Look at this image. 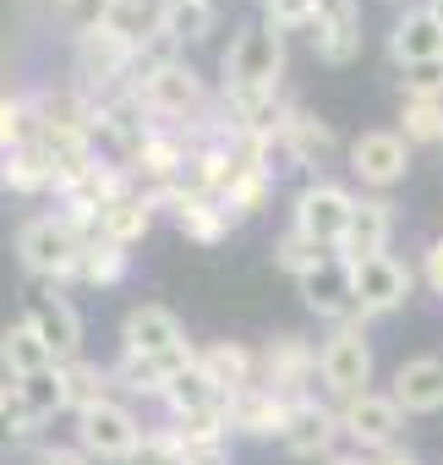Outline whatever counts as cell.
I'll list each match as a JSON object with an SVG mask.
<instances>
[{
    "instance_id": "cell-3",
    "label": "cell",
    "mask_w": 443,
    "mask_h": 465,
    "mask_svg": "<svg viewBox=\"0 0 443 465\" xmlns=\"http://www.w3.org/2000/svg\"><path fill=\"white\" fill-rule=\"evenodd\" d=\"M318 378H323V389H329L340 405L356 400V394H367V383H372L367 318H350V323H340V329L323 340V351H318Z\"/></svg>"
},
{
    "instance_id": "cell-15",
    "label": "cell",
    "mask_w": 443,
    "mask_h": 465,
    "mask_svg": "<svg viewBox=\"0 0 443 465\" xmlns=\"http://www.w3.org/2000/svg\"><path fill=\"white\" fill-rule=\"evenodd\" d=\"M312 50L323 66H345L361 55V0H318Z\"/></svg>"
},
{
    "instance_id": "cell-38",
    "label": "cell",
    "mask_w": 443,
    "mask_h": 465,
    "mask_svg": "<svg viewBox=\"0 0 443 465\" xmlns=\"http://www.w3.org/2000/svg\"><path fill=\"white\" fill-rule=\"evenodd\" d=\"M28 137H34V110H28V99L0 94V153H12V148L28 143Z\"/></svg>"
},
{
    "instance_id": "cell-44",
    "label": "cell",
    "mask_w": 443,
    "mask_h": 465,
    "mask_svg": "<svg viewBox=\"0 0 443 465\" xmlns=\"http://www.w3.org/2000/svg\"><path fill=\"white\" fill-rule=\"evenodd\" d=\"M421 280H427V285H432V291L443 296V236H438V242L427 247V258H421Z\"/></svg>"
},
{
    "instance_id": "cell-11",
    "label": "cell",
    "mask_w": 443,
    "mask_h": 465,
    "mask_svg": "<svg viewBox=\"0 0 443 465\" xmlns=\"http://www.w3.org/2000/svg\"><path fill=\"white\" fill-rule=\"evenodd\" d=\"M350 274H356V307H361V318H383V312L405 307V296L416 285V274L394 252L367 258V263H350Z\"/></svg>"
},
{
    "instance_id": "cell-26",
    "label": "cell",
    "mask_w": 443,
    "mask_h": 465,
    "mask_svg": "<svg viewBox=\"0 0 443 465\" xmlns=\"http://www.w3.org/2000/svg\"><path fill=\"white\" fill-rule=\"evenodd\" d=\"M148 224H153V197H143V192L132 186V192H121V197L94 219V236H104V242H115V247H132V242L148 236Z\"/></svg>"
},
{
    "instance_id": "cell-10",
    "label": "cell",
    "mask_w": 443,
    "mask_h": 465,
    "mask_svg": "<svg viewBox=\"0 0 443 465\" xmlns=\"http://www.w3.org/2000/svg\"><path fill=\"white\" fill-rule=\"evenodd\" d=\"M405 170H410V143H405L399 132H361V137L350 143V175H356L361 186L389 192V186L405 181Z\"/></svg>"
},
{
    "instance_id": "cell-32",
    "label": "cell",
    "mask_w": 443,
    "mask_h": 465,
    "mask_svg": "<svg viewBox=\"0 0 443 465\" xmlns=\"http://www.w3.org/2000/svg\"><path fill=\"white\" fill-rule=\"evenodd\" d=\"M77 280H83V285H99V291L121 285V280H126V247H115V242H104V236H94V242H88V252H83Z\"/></svg>"
},
{
    "instance_id": "cell-33",
    "label": "cell",
    "mask_w": 443,
    "mask_h": 465,
    "mask_svg": "<svg viewBox=\"0 0 443 465\" xmlns=\"http://www.w3.org/2000/svg\"><path fill=\"white\" fill-rule=\"evenodd\" d=\"M170 432H175L186 449H197V443H225V438H231V416H225V405L186 411V416H170Z\"/></svg>"
},
{
    "instance_id": "cell-18",
    "label": "cell",
    "mask_w": 443,
    "mask_h": 465,
    "mask_svg": "<svg viewBox=\"0 0 443 465\" xmlns=\"http://www.w3.org/2000/svg\"><path fill=\"white\" fill-rule=\"evenodd\" d=\"M186 345V329L170 307L159 302H143L121 318V351H137V356H164V351H181Z\"/></svg>"
},
{
    "instance_id": "cell-28",
    "label": "cell",
    "mask_w": 443,
    "mask_h": 465,
    "mask_svg": "<svg viewBox=\"0 0 443 465\" xmlns=\"http://www.w3.org/2000/svg\"><path fill=\"white\" fill-rule=\"evenodd\" d=\"M61 378H66V405L83 416V411H94V405H104L110 400V389H115V378H110V367H99V361H61Z\"/></svg>"
},
{
    "instance_id": "cell-12",
    "label": "cell",
    "mask_w": 443,
    "mask_h": 465,
    "mask_svg": "<svg viewBox=\"0 0 443 465\" xmlns=\"http://www.w3.org/2000/svg\"><path fill=\"white\" fill-rule=\"evenodd\" d=\"M399 416H405V411L394 405V394H378V389H367V394H356V400L340 405V427H345V438H350L356 449H372V454L394 449Z\"/></svg>"
},
{
    "instance_id": "cell-16",
    "label": "cell",
    "mask_w": 443,
    "mask_h": 465,
    "mask_svg": "<svg viewBox=\"0 0 443 465\" xmlns=\"http://www.w3.org/2000/svg\"><path fill=\"white\" fill-rule=\"evenodd\" d=\"M28 323L44 334V345L55 351V361H77V351H83V318H77V307L55 285L28 296Z\"/></svg>"
},
{
    "instance_id": "cell-7",
    "label": "cell",
    "mask_w": 443,
    "mask_h": 465,
    "mask_svg": "<svg viewBox=\"0 0 443 465\" xmlns=\"http://www.w3.org/2000/svg\"><path fill=\"white\" fill-rule=\"evenodd\" d=\"M137 99H143V110L153 115V121H164V126H186V121H202V110H208V94H202V77L192 72V66H164L159 77H148L143 88H137Z\"/></svg>"
},
{
    "instance_id": "cell-22",
    "label": "cell",
    "mask_w": 443,
    "mask_h": 465,
    "mask_svg": "<svg viewBox=\"0 0 443 465\" xmlns=\"http://www.w3.org/2000/svg\"><path fill=\"white\" fill-rule=\"evenodd\" d=\"M0 181H6L12 192H23V197H39L50 186L61 192V170H55V159H50V148L39 137L17 143L12 153H0Z\"/></svg>"
},
{
    "instance_id": "cell-48",
    "label": "cell",
    "mask_w": 443,
    "mask_h": 465,
    "mask_svg": "<svg viewBox=\"0 0 443 465\" xmlns=\"http://www.w3.org/2000/svg\"><path fill=\"white\" fill-rule=\"evenodd\" d=\"M323 465H372V460H367V454H361V449H356V454H329V460H323Z\"/></svg>"
},
{
    "instance_id": "cell-42",
    "label": "cell",
    "mask_w": 443,
    "mask_h": 465,
    "mask_svg": "<svg viewBox=\"0 0 443 465\" xmlns=\"http://www.w3.org/2000/svg\"><path fill=\"white\" fill-rule=\"evenodd\" d=\"M34 432H39V416H34L28 405H17V400H12V411L0 416V443H28Z\"/></svg>"
},
{
    "instance_id": "cell-41",
    "label": "cell",
    "mask_w": 443,
    "mask_h": 465,
    "mask_svg": "<svg viewBox=\"0 0 443 465\" xmlns=\"http://www.w3.org/2000/svg\"><path fill=\"white\" fill-rule=\"evenodd\" d=\"M132 465H186V443L164 427V432H148L143 449L132 454Z\"/></svg>"
},
{
    "instance_id": "cell-30",
    "label": "cell",
    "mask_w": 443,
    "mask_h": 465,
    "mask_svg": "<svg viewBox=\"0 0 443 465\" xmlns=\"http://www.w3.org/2000/svg\"><path fill=\"white\" fill-rule=\"evenodd\" d=\"M213 0H164V34L181 45H197L213 34Z\"/></svg>"
},
{
    "instance_id": "cell-24",
    "label": "cell",
    "mask_w": 443,
    "mask_h": 465,
    "mask_svg": "<svg viewBox=\"0 0 443 465\" xmlns=\"http://www.w3.org/2000/svg\"><path fill=\"white\" fill-rule=\"evenodd\" d=\"M197 367H202V378H208L219 394H225V400L258 383V356H252L247 345H236V340H219V345H208Z\"/></svg>"
},
{
    "instance_id": "cell-40",
    "label": "cell",
    "mask_w": 443,
    "mask_h": 465,
    "mask_svg": "<svg viewBox=\"0 0 443 465\" xmlns=\"http://www.w3.org/2000/svg\"><path fill=\"white\" fill-rule=\"evenodd\" d=\"M263 12L280 34H296V28H318V0H263Z\"/></svg>"
},
{
    "instance_id": "cell-14",
    "label": "cell",
    "mask_w": 443,
    "mask_h": 465,
    "mask_svg": "<svg viewBox=\"0 0 443 465\" xmlns=\"http://www.w3.org/2000/svg\"><path fill=\"white\" fill-rule=\"evenodd\" d=\"M340 432H345V427H340V411H329L323 400L307 394V400L290 405V421H285L280 443H285V454H296V460H329Z\"/></svg>"
},
{
    "instance_id": "cell-2",
    "label": "cell",
    "mask_w": 443,
    "mask_h": 465,
    "mask_svg": "<svg viewBox=\"0 0 443 465\" xmlns=\"http://www.w3.org/2000/svg\"><path fill=\"white\" fill-rule=\"evenodd\" d=\"M225 94H280V77H285V39L280 28L263 17V23H241L225 61Z\"/></svg>"
},
{
    "instance_id": "cell-34",
    "label": "cell",
    "mask_w": 443,
    "mask_h": 465,
    "mask_svg": "<svg viewBox=\"0 0 443 465\" xmlns=\"http://www.w3.org/2000/svg\"><path fill=\"white\" fill-rule=\"evenodd\" d=\"M329 258H334V252H323V247H318L312 236H301L296 224H290L285 236L274 242V263H280L285 274H296V280H307V274H312V269H323Z\"/></svg>"
},
{
    "instance_id": "cell-21",
    "label": "cell",
    "mask_w": 443,
    "mask_h": 465,
    "mask_svg": "<svg viewBox=\"0 0 443 465\" xmlns=\"http://www.w3.org/2000/svg\"><path fill=\"white\" fill-rule=\"evenodd\" d=\"M389 394H394V405H399L405 416H432V411H443V356L399 361Z\"/></svg>"
},
{
    "instance_id": "cell-46",
    "label": "cell",
    "mask_w": 443,
    "mask_h": 465,
    "mask_svg": "<svg viewBox=\"0 0 443 465\" xmlns=\"http://www.w3.org/2000/svg\"><path fill=\"white\" fill-rule=\"evenodd\" d=\"M372 465H416V454H405V449H383V454H367Z\"/></svg>"
},
{
    "instance_id": "cell-23",
    "label": "cell",
    "mask_w": 443,
    "mask_h": 465,
    "mask_svg": "<svg viewBox=\"0 0 443 465\" xmlns=\"http://www.w3.org/2000/svg\"><path fill=\"white\" fill-rule=\"evenodd\" d=\"M50 367H61V361H55V351L44 345V334H39L28 318L6 323V334H0V372H6L12 383H23V378L50 372Z\"/></svg>"
},
{
    "instance_id": "cell-36",
    "label": "cell",
    "mask_w": 443,
    "mask_h": 465,
    "mask_svg": "<svg viewBox=\"0 0 443 465\" xmlns=\"http://www.w3.org/2000/svg\"><path fill=\"white\" fill-rule=\"evenodd\" d=\"M164 405H170V416H186V411H208V405H225V394H219V389H213V383L202 378V367H192V372H181V378L170 383Z\"/></svg>"
},
{
    "instance_id": "cell-29",
    "label": "cell",
    "mask_w": 443,
    "mask_h": 465,
    "mask_svg": "<svg viewBox=\"0 0 443 465\" xmlns=\"http://www.w3.org/2000/svg\"><path fill=\"white\" fill-rule=\"evenodd\" d=\"M110 34H121L132 50L153 34H164V0H115L110 12Z\"/></svg>"
},
{
    "instance_id": "cell-13",
    "label": "cell",
    "mask_w": 443,
    "mask_h": 465,
    "mask_svg": "<svg viewBox=\"0 0 443 465\" xmlns=\"http://www.w3.org/2000/svg\"><path fill=\"white\" fill-rule=\"evenodd\" d=\"M301 285V302H307V312H318V318H329L334 329L340 323H350V318H361V307H356V274H350V263L334 252L323 269H312L307 280H296Z\"/></svg>"
},
{
    "instance_id": "cell-9",
    "label": "cell",
    "mask_w": 443,
    "mask_h": 465,
    "mask_svg": "<svg viewBox=\"0 0 443 465\" xmlns=\"http://www.w3.org/2000/svg\"><path fill=\"white\" fill-rule=\"evenodd\" d=\"M318 378V351L301 334H274L258 356V383H269L285 400H307V383Z\"/></svg>"
},
{
    "instance_id": "cell-8",
    "label": "cell",
    "mask_w": 443,
    "mask_h": 465,
    "mask_svg": "<svg viewBox=\"0 0 443 465\" xmlns=\"http://www.w3.org/2000/svg\"><path fill=\"white\" fill-rule=\"evenodd\" d=\"M202 361V351L186 340L181 351H164V356H137V351H121V361L110 367V378H115V389H126V394H148V400H164L170 394V383L181 378V372H192Z\"/></svg>"
},
{
    "instance_id": "cell-1",
    "label": "cell",
    "mask_w": 443,
    "mask_h": 465,
    "mask_svg": "<svg viewBox=\"0 0 443 465\" xmlns=\"http://www.w3.org/2000/svg\"><path fill=\"white\" fill-rule=\"evenodd\" d=\"M88 230L61 208V213H34V219H23V230H17V263L34 274V280H50V285H61V280H77V269H83V252H88Z\"/></svg>"
},
{
    "instance_id": "cell-31",
    "label": "cell",
    "mask_w": 443,
    "mask_h": 465,
    "mask_svg": "<svg viewBox=\"0 0 443 465\" xmlns=\"http://www.w3.org/2000/svg\"><path fill=\"white\" fill-rule=\"evenodd\" d=\"M17 405H28L39 421H50V416H61V411H72V405H66V378H61V367L23 378V383H17Z\"/></svg>"
},
{
    "instance_id": "cell-19",
    "label": "cell",
    "mask_w": 443,
    "mask_h": 465,
    "mask_svg": "<svg viewBox=\"0 0 443 465\" xmlns=\"http://www.w3.org/2000/svg\"><path fill=\"white\" fill-rule=\"evenodd\" d=\"M290 405L285 394H274L269 383H252L241 394L225 400V416H231V432H247V438H280L285 421H290Z\"/></svg>"
},
{
    "instance_id": "cell-4",
    "label": "cell",
    "mask_w": 443,
    "mask_h": 465,
    "mask_svg": "<svg viewBox=\"0 0 443 465\" xmlns=\"http://www.w3.org/2000/svg\"><path fill=\"white\" fill-rule=\"evenodd\" d=\"M143 421L126 400H104L94 411L77 416V449L88 460H104V465H132V454L143 449Z\"/></svg>"
},
{
    "instance_id": "cell-45",
    "label": "cell",
    "mask_w": 443,
    "mask_h": 465,
    "mask_svg": "<svg viewBox=\"0 0 443 465\" xmlns=\"http://www.w3.org/2000/svg\"><path fill=\"white\" fill-rule=\"evenodd\" d=\"M186 465H231V449L225 443H197V449H186Z\"/></svg>"
},
{
    "instance_id": "cell-43",
    "label": "cell",
    "mask_w": 443,
    "mask_h": 465,
    "mask_svg": "<svg viewBox=\"0 0 443 465\" xmlns=\"http://www.w3.org/2000/svg\"><path fill=\"white\" fill-rule=\"evenodd\" d=\"M34 465H94L77 443H50V449H39L34 454Z\"/></svg>"
},
{
    "instance_id": "cell-6",
    "label": "cell",
    "mask_w": 443,
    "mask_h": 465,
    "mask_svg": "<svg viewBox=\"0 0 443 465\" xmlns=\"http://www.w3.org/2000/svg\"><path fill=\"white\" fill-rule=\"evenodd\" d=\"M72 72H77V88L99 104L110 94H126V72H132V45L110 28L77 39V55H72Z\"/></svg>"
},
{
    "instance_id": "cell-39",
    "label": "cell",
    "mask_w": 443,
    "mask_h": 465,
    "mask_svg": "<svg viewBox=\"0 0 443 465\" xmlns=\"http://www.w3.org/2000/svg\"><path fill=\"white\" fill-rule=\"evenodd\" d=\"M399 94H405V99L443 104V61H427V66H410V72H399Z\"/></svg>"
},
{
    "instance_id": "cell-37",
    "label": "cell",
    "mask_w": 443,
    "mask_h": 465,
    "mask_svg": "<svg viewBox=\"0 0 443 465\" xmlns=\"http://www.w3.org/2000/svg\"><path fill=\"white\" fill-rule=\"evenodd\" d=\"M399 137H405V143H443V104L405 99V110H399Z\"/></svg>"
},
{
    "instance_id": "cell-47",
    "label": "cell",
    "mask_w": 443,
    "mask_h": 465,
    "mask_svg": "<svg viewBox=\"0 0 443 465\" xmlns=\"http://www.w3.org/2000/svg\"><path fill=\"white\" fill-rule=\"evenodd\" d=\"M12 400H17V383H12L6 372H0V416H6V411H12Z\"/></svg>"
},
{
    "instance_id": "cell-17",
    "label": "cell",
    "mask_w": 443,
    "mask_h": 465,
    "mask_svg": "<svg viewBox=\"0 0 443 465\" xmlns=\"http://www.w3.org/2000/svg\"><path fill=\"white\" fill-rule=\"evenodd\" d=\"M389 61L399 72L410 66H427V61H443V23L432 6H410L394 28H389Z\"/></svg>"
},
{
    "instance_id": "cell-5",
    "label": "cell",
    "mask_w": 443,
    "mask_h": 465,
    "mask_svg": "<svg viewBox=\"0 0 443 465\" xmlns=\"http://www.w3.org/2000/svg\"><path fill=\"white\" fill-rule=\"evenodd\" d=\"M290 213H296L301 236H312L323 252H340L345 230H350V213H356V192L340 186V181H312V186H301Z\"/></svg>"
},
{
    "instance_id": "cell-49",
    "label": "cell",
    "mask_w": 443,
    "mask_h": 465,
    "mask_svg": "<svg viewBox=\"0 0 443 465\" xmlns=\"http://www.w3.org/2000/svg\"><path fill=\"white\" fill-rule=\"evenodd\" d=\"M427 6H432V12H438V23H443V0H427Z\"/></svg>"
},
{
    "instance_id": "cell-25",
    "label": "cell",
    "mask_w": 443,
    "mask_h": 465,
    "mask_svg": "<svg viewBox=\"0 0 443 465\" xmlns=\"http://www.w3.org/2000/svg\"><path fill=\"white\" fill-rule=\"evenodd\" d=\"M170 213H175V224H181V236H192V242H225V230H231V219H225V208H219L208 192H186V186H175L170 192V203H164Z\"/></svg>"
},
{
    "instance_id": "cell-35",
    "label": "cell",
    "mask_w": 443,
    "mask_h": 465,
    "mask_svg": "<svg viewBox=\"0 0 443 465\" xmlns=\"http://www.w3.org/2000/svg\"><path fill=\"white\" fill-rule=\"evenodd\" d=\"M50 12L66 23V34H72V39H88V34L110 28L115 0H50Z\"/></svg>"
},
{
    "instance_id": "cell-20",
    "label": "cell",
    "mask_w": 443,
    "mask_h": 465,
    "mask_svg": "<svg viewBox=\"0 0 443 465\" xmlns=\"http://www.w3.org/2000/svg\"><path fill=\"white\" fill-rule=\"evenodd\" d=\"M389 236H394V203L389 197H356V213H350V230H345V242H340V258L345 263L383 258Z\"/></svg>"
},
{
    "instance_id": "cell-27",
    "label": "cell",
    "mask_w": 443,
    "mask_h": 465,
    "mask_svg": "<svg viewBox=\"0 0 443 465\" xmlns=\"http://www.w3.org/2000/svg\"><path fill=\"white\" fill-rule=\"evenodd\" d=\"M280 148H285L290 164H318V159L334 153V126L318 121V115H307V110H290L285 132H280Z\"/></svg>"
}]
</instances>
